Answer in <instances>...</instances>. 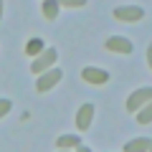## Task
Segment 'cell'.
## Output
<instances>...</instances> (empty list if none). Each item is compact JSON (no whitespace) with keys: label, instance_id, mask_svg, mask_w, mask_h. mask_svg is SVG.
Returning <instances> with one entry per match:
<instances>
[{"label":"cell","instance_id":"1","mask_svg":"<svg viewBox=\"0 0 152 152\" xmlns=\"http://www.w3.org/2000/svg\"><path fill=\"white\" fill-rule=\"evenodd\" d=\"M56 58H58V56H56V48H46V51H41V58L33 61L31 71H33V74H43L48 66H53V61H56Z\"/></svg>","mask_w":152,"mask_h":152},{"label":"cell","instance_id":"2","mask_svg":"<svg viewBox=\"0 0 152 152\" xmlns=\"http://www.w3.org/2000/svg\"><path fill=\"white\" fill-rule=\"evenodd\" d=\"M61 76H64V74H61L58 69H48V71H43V76H41V79H38V84H36L38 91H48L51 86H56V84L61 81Z\"/></svg>","mask_w":152,"mask_h":152},{"label":"cell","instance_id":"3","mask_svg":"<svg viewBox=\"0 0 152 152\" xmlns=\"http://www.w3.org/2000/svg\"><path fill=\"white\" fill-rule=\"evenodd\" d=\"M114 15L119 18V20H142L145 18V10L142 8H132V5H124V8H117L114 10Z\"/></svg>","mask_w":152,"mask_h":152},{"label":"cell","instance_id":"4","mask_svg":"<svg viewBox=\"0 0 152 152\" xmlns=\"http://www.w3.org/2000/svg\"><path fill=\"white\" fill-rule=\"evenodd\" d=\"M150 96H152V89H140V91H134L127 99V109H129V112H137V107H140V104H147Z\"/></svg>","mask_w":152,"mask_h":152},{"label":"cell","instance_id":"5","mask_svg":"<svg viewBox=\"0 0 152 152\" xmlns=\"http://www.w3.org/2000/svg\"><path fill=\"white\" fill-rule=\"evenodd\" d=\"M91 117H94V104H84V107L79 109V114H76V127H79V129H89Z\"/></svg>","mask_w":152,"mask_h":152},{"label":"cell","instance_id":"6","mask_svg":"<svg viewBox=\"0 0 152 152\" xmlns=\"http://www.w3.org/2000/svg\"><path fill=\"white\" fill-rule=\"evenodd\" d=\"M81 76L86 79L89 84H107V81H109V74H107V71H102V69H91V66H89V69H84Z\"/></svg>","mask_w":152,"mask_h":152},{"label":"cell","instance_id":"7","mask_svg":"<svg viewBox=\"0 0 152 152\" xmlns=\"http://www.w3.org/2000/svg\"><path fill=\"white\" fill-rule=\"evenodd\" d=\"M107 48L109 51H117V53H132V43L127 38H119V36H112L107 41Z\"/></svg>","mask_w":152,"mask_h":152},{"label":"cell","instance_id":"8","mask_svg":"<svg viewBox=\"0 0 152 152\" xmlns=\"http://www.w3.org/2000/svg\"><path fill=\"white\" fill-rule=\"evenodd\" d=\"M150 150V140L142 137V140H134V142H127L124 145V152H147Z\"/></svg>","mask_w":152,"mask_h":152},{"label":"cell","instance_id":"9","mask_svg":"<svg viewBox=\"0 0 152 152\" xmlns=\"http://www.w3.org/2000/svg\"><path fill=\"white\" fill-rule=\"evenodd\" d=\"M79 145H81V140L74 137V134H61L58 137V147L61 150H66V147H79Z\"/></svg>","mask_w":152,"mask_h":152},{"label":"cell","instance_id":"10","mask_svg":"<svg viewBox=\"0 0 152 152\" xmlns=\"http://www.w3.org/2000/svg\"><path fill=\"white\" fill-rule=\"evenodd\" d=\"M43 15L48 18V20H53V18L58 15V3H56V0H46L43 3Z\"/></svg>","mask_w":152,"mask_h":152},{"label":"cell","instance_id":"11","mask_svg":"<svg viewBox=\"0 0 152 152\" xmlns=\"http://www.w3.org/2000/svg\"><path fill=\"white\" fill-rule=\"evenodd\" d=\"M41 51H43L41 38H33V41H28V43H26V53L28 56H36V53H41Z\"/></svg>","mask_w":152,"mask_h":152},{"label":"cell","instance_id":"12","mask_svg":"<svg viewBox=\"0 0 152 152\" xmlns=\"http://www.w3.org/2000/svg\"><path fill=\"white\" fill-rule=\"evenodd\" d=\"M137 119H140V124H150V122H152V104H150V102H147V107L140 112Z\"/></svg>","mask_w":152,"mask_h":152},{"label":"cell","instance_id":"13","mask_svg":"<svg viewBox=\"0 0 152 152\" xmlns=\"http://www.w3.org/2000/svg\"><path fill=\"white\" fill-rule=\"evenodd\" d=\"M10 107H13V102H10V99H0V119H3V117H5V114L10 112Z\"/></svg>","mask_w":152,"mask_h":152},{"label":"cell","instance_id":"14","mask_svg":"<svg viewBox=\"0 0 152 152\" xmlns=\"http://www.w3.org/2000/svg\"><path fill=\"white\" fill-rule=\"evenodd\" d=\"M61 5H69V8H79V5H84L86 0H58Z\"/></svg>","mask_w":152,"mask_h":152},{"label":"cell","instance_id":"15","mask_svg":"<svg viewBox=\"0 0 152 152\" xmlns=\"http://www.w3.org/2000/svg\"><path fill=\"white\" fill-rule=\"evenodd\" d=\"M79 152H91L89 147H84V145H79Z\"/></svg>","mask_w":152,"mask_h":152},{"label":"cell","instance_id":"16","mask_svg":"<svg viewBox=\"0 0 152 152\" xmlns=\"http://www.w3.org/2000/svg\"><path fill=\"white\" fill-rule=\"evenodd\" d=\"M0 18H3V0H0Z\"/></svg>","mask_w":152,"mask_h":152},{"label":"cell","instance_id":"17","mask_svg":"<svg viewBox=\"0 0 152 152\" xmlns=\"http://www.w3.org/2000/svg\"><path fill=\"white\" fill-rule=\"evenodd\" d=\"M61 152H64V150H61Z\"/></svg>","mask_w":152,"mask_h":152}]
</instances>
